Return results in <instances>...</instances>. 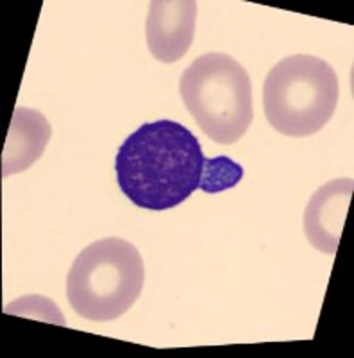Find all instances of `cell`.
<instances>
[{
    "label": "cell",
    "mask_w": 354,
    "mask_h": 358,
    "mask_svg": "<svg viewBox=\"0 0 354 358\" xmlns=\"http://www.w3.org/2000/svg\"><path fill=\"white\" fill-rule=\"evenodd\" d=\"M204 162L199 140L183 124L147 122L118 149L117 183L138 208L163 212L184 203L199 188Z\"/></svg>",
    "instance_id": "6da1fadb"
},
{
    "label": "cell",
    "mask_w": 354,
    "mask_h": 358,
    "mask_svg": "<svg viewBox=\"0 0 354 358\" xmlns=\"http://www.w3.org/2000/svg\"><path fill=\"white\" fill-rule=\"evenodd\" d=\"M145 283L138 249L117 236L82 249L66 276V297L78 315L95 322L115 321L135 305Z\"/></svg>",
    "instance_id": "7a4b0ae2"
},
{
    "label": "cell",
    "mask_w": 354,
    "mask_h": 358,
    "mask_svg": "<svg viewBox=\"0 0 354 358\" xmlns=\"http://www.w3.org/2000/svg\"><path fill=\"white\" fill-rule=\"evenodd\" d=\"M184 106L209 140L233 145L253 124V83L247 70L224 52H206L181 76Z\"/></svg>",
    "instance_id": "3957f363"
},
{
    "label": "cell",
    "mask_w": 354,
    "mask_h": 358,
    "mask_svg": "<svg viewBox=\"0 0 354 358\" xmlns=\"http://www.w3.org/2000/svg\"><path fill=\"white\" fill-rule=\"evenodd\" d=\"M340 86L327 62L293 54L272 66L263 85L265 117L277 133L302 138L318 133L337 110Z\"/></svg>",
    "instance_id": "277c9868"
},
{
    "label": "cell",
    "mask_w": 354,
    "mask_h": 358,
    "mask_svg": "<svg viewBox=\"0 0 354 358\" xmlns=\"http://www.w3.org/2000/svg\"><path fill=\"white\" fill-rule=\"evenodd\" d=\"M196 0H154L145 24L147 47L158 62L175 63L196 36Z\"/></svg>",
    "instance_id": "5b68a950"
},
{
    "label": "cell",
    "mask_w": 354,
    "mask_h": 358,
    "mask_svg": "<svg viewBox=\"0 0 354 358\" xmlns=\"http://www.w3.org/2000/svg\"><path fill=\"white\" fill-rule=\"evenodd\" d=\"M353 190L351 178L331 179L309 199L304 210V235L317 251L337 255Z\"/></svg>",
    "instance_id": "8992f818"
},
{
    "label": "cell",
    "mask_w": 354,
    "mask_h": 358,
    "mask_svg": "<svg viewBox=\"0 0 354 358\" xmlns=\"http://www.w3.org/2000/svg\"><path fill=\"white\" fill-rule=\"evenodd\" d=\"M52 136V127L45 115L31 108L17 106L2 151V178L27 171L41 158Z\"/></svg>",
    "instance_id": "52a82bcc"
},
{
    "label": "cell",
    "mask_w": 354,
    "mask_h": 358,
    "mask_svg": "<svg viewBox=\"0 0 354 358\" xmlns=\"http://www.w3.org/2000/svg\"><path fill=\"white\" fill-rule=\"evenodd\" d=\"M244 178V169L228 156H219L204 162L202 176H200L199 188L206 194L228 190L236 187Z\"/></svg>",
    "instance_id": "ba28073f"
},
{
    "label": "cell",
    "mask_w": 354,
    "mask_h": 358,
    "mask_svg": "<svg viewBox=\"0 0 354 358\" xmlns=\"http://www.w3.org/2000/svg\"><path fill=\"white\" fill-rule=\"evenodd\" d=\"M4 313L9 315H22L27 319H40V321L52 322L57 326H65V317L59 312L56 303L43 296H25L22 299L9 303L4 308Z\"/></svg>",
    "instance_id": "9c48e42d"
}]
</instances>
